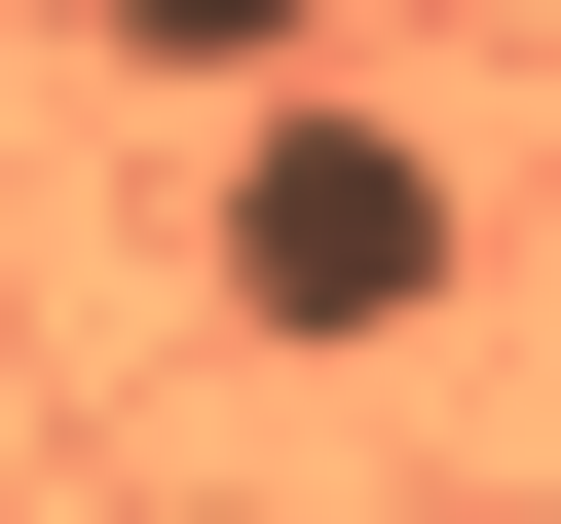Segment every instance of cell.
<instances>
[{
  "label": "cell",
  "mask_w": 561,
  "mask_h": 524,
  "mask_svg": "<svg viewBox=\"0 0 561 524\" xmlns=\"http://www.w3.org/2000/svg\"><path fill=\"white\" fill-rule=\"evenodd\" d=\"M449 262H486V225H449L412 113H262V187H225V300H262V338H449Z\"/></svg>",
  "instance_id": "obj_1"
},
{
  "label": "cell",
  "mask_w": 561,
  "mask_h": 524,
  "mask_svg": "<svg viewBox=\"0 0 561 524\" xmlns=\"http://www.w3.org/2000/svg\"><path fill=\"white\" fill-rule=\"evenodd\" d=\"M76 38H113V76H300L337 0H76Z\"/></svg>",
  "instance_id": "obj_2"
}]
</instances>
